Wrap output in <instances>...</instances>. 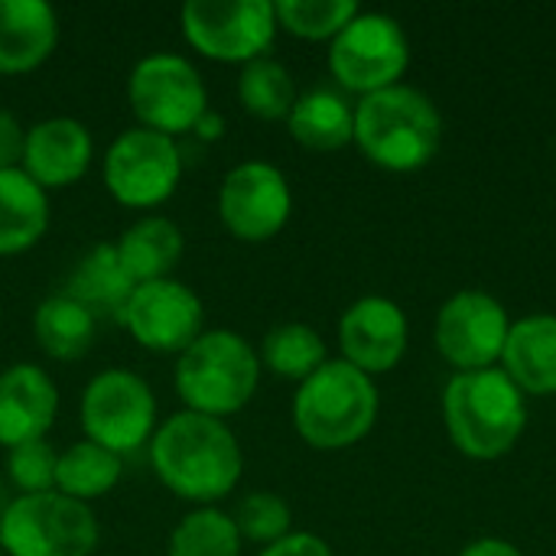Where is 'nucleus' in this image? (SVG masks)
Listing matches in <instances>:
<instances>
[{
  "label": "nucleus",
  "instance_id": "obj_1",
  "mask_svg": "<svg viewBox=\"0 0 556 556\" xmlns=\"http://www.w3.org/2000/svg\"><path fill=\"white\" fill-rule=\"evenodd\" d=\"M150 463L176 498L199 508H212L231 495L244 469L231 427L195 410H179L156 427L150 440Z\"/></svg>",
  "mask_w": 556,
  "mask_h": 556
},
{
  "label": "nucleus",
  "instance_id": "obj_2",
  "mask_svg": "<svg viewBox=\"0 0 556 556\" xmlns=\"http://www.w3.org/2000/svg\"><path fill=\"white\" fill-rule=\"evenodd\" d=\"M443 420L463 456L489 463L515 450L528 427V404L502 368L463 371L443 391Z\"/></svg>",
  "mask_w": 556,
  "mask_h": 556
},
{
  "label": "nucleus",
  "instance_id": "obj_3",
  "mask_svg": "<svg viewBox=\"0 0 556 556\" xmlns=\"http://www.w3.org/2000/svg\"><path fill=\"white\" fill-rule=\"evenodd\" d=\"M443 140V117L430 94L410 85H391L355 104V143L388 173L427 166Z\"/></svg>",
  "mask_w": 556,
  "mask_h": 556
},
{
  "label": "nucleus",
  "instance_id": "obj_4",
  "mask_svg": "<svg viewBox=\"0 0 556 556\" xmlns=\"http://www.w3.org/2000/svg\"><path fill=\"white\" fill-rule=\"evenodd\" d=\"M173 384L186 410L225 420L254 397L261 384V355L231 329H205L179 355Z\"/></svg>",
  "mask_w": 556,
  "mask_h": 556
},
{
  "label": "nucleus",
  "instance_id": "obj_5",
  "mask_svg": "<svg viewBox=\"0 0 556 556\" xmlns=\"http://www.w3.org/2000/svg\"><path fill=\"white\" fill-rule=\"evenodd\" d=\"M378 391L371 375L345 358L326 362L293 397V427L313 450H345L371 433Z\"/></svg>",
  "mask_w": 556,
  "mask_h": 556
},
{
  "label": "nucleus",
  "instance_id": "obj_6",
  "mask_svg": "<svg viewBox=\"0 0 556 556\" xmlns=\"http://www.w3.org/2000/svg\"><path fill=\"white\" fill-rule=\"evenodd\" d=\"M0 547L10 556H91L98 521L88 505L55 489L20 495L0 515Z\"/></svg>",
  "mask_w": 556,
  "mask_h": 556
},
{
  "label": "nucleus",
  "instance_id": "obj_7",
  "mask_svg": "<svg viewBox=\"0 0 556 556\" xmlns=\"http://www.w3.org/2000/svg\"><path fill=\"white\" fill-rule=\"evenodd\" d=\"M127 98L140 127L179 137L195 130L208 111V91L199 68L176 52L143 55L127 78Z\"/></svg>",
  "mask_w": 556,
  "mask_h": 556
},
{
  "label": "nucleus",
  "instance_id": "obj_8",
  "mask_svg": "<svg viewBox=\"0 0 556 556\" xmlns=\"http://www.w3.org/2000/svg\"><path fill=\"white\" fill-rule=\"evenodd\" d=\"M85 440L127 456L156 433V397L150 384L124 368L98 371L81 394Z\"/></svg>",
  "mask_w": 556,
  "mask_h": 556
},
{
  "label": "nucleus",
  "instance_id": "obj_9",
  "mask_svg": "<svg viewBox=\"0 0 556 556\" xmlns=\"http://www.w3.org/2000/svg\"><path fill=\"white\" fill-rule=\"evenodd\" d=\"M407 62L410 46L404 26L388 13H358L329 46L332 78L362 98L401 85Z\"/></svg>",
  "mask_w": 556,
  "mask_h": 556
},
{
  "label": "nucleus",
  "instance_id": "obj_10",
  "mask_svg": "<svg viewBox=\"0 0 556 556\" xmlns=\"http://www.w3.org/2000/svg\"><path fill=\"white\" fill-rule=\"evenodd\" d=\"M192 49L215 62H254L277 36L270 0H189L179 13Z\"/></svg>",
  "mask_w": 556,
  "mask_h": 556
},
{
  "label": "nucleus",
  "instance_id": "obj_11",
  "mask_svg": "<svg viewBox=\"0 0 556 556\" xmlns=\"http://www.w3.org/2000/svg\"><path fill=\"white\" fill-rule=\"evenodd\" d=\"M182 179V153L173 137L134 127L114 137L104 156V186L127 208L166 202Z\"/></svg>",
  "mask_w": 556,
  "mask_h": 556
},
{
  "label": "nucleus",
  "instance_id": "obj_12",
  "mask_svg": "<svg viewBox=\"0 0 556 556\" xmlns=\"http://www.w3.org/2000/svg\"><path fill=\"white\" fill-rule=\"evenodd\" d=\"M293 212L287 176L264 160L238 163L225 173L218 189L222 225L241 241H270L283 231Z\"/></svg>",
  "mask_w": 556,
  "mask_h": 556
},
{
  "label": "nucleus",
  "instance_id": "obj_13",
  "mask_svg": "<svg viewBox=\"0 0 556 556\" xmlns=\"http://www.w3.org/2000/svg\"><path fill=\"white\" fill-rule=\"evenodd\" d=\"M508 329V313L492 293L463 290L450 296L437 316V349L456 375L485 371L502 362Z\"/></svg>",
  "mask_w": 556,
  "mask_h": 556
},
{
  "label": "nucleus",
  "instance_id": "obj_14",
  "mask_svg": "<svg viewBox=\"0 0 556 556\" xmlns=\"http://www.w3.org/2000/svg\"><path fill=\"white\" fill-rule=\"evenodd\" d=\"M121 323L143 349L182 355L205 332V306L192 287L166 277L137 283Z\"/></svg>",
  "mask_w": 556,
  "mask_h": 556
},
{
  "label": "nucleus",
  "instance_id": "obj_15",
  "mask_svg": "<svg viewBox=\"0 0 556 556\" xmlns=\"http://www.w3.org/2000/svg\"><path fill=\"white\" fill-rule=\"evenodd\" d=\"M407 316L388 296H362L339 319L342 358L365 375H384L401 365L407 352Z\"/></svg>",
  "mask_w": 556,
  "mask_h": 556
},
{
  "label": "nucleus",
  "instance_id": "obj_16",
  "mask_svg": "<svg viewBox=\"0 0 556 556\" xmlns=\"http://www.w3.org/2000/svg\"><path fill=\"white\" fill-rule=\"evenodd\" d=\"M59 414V388L39 365H10L0 371V446L13 450L46 440Z\"/></svg>",
  "mask_w": 556,
  "mask_h": 556
},
{
  "label": "nucleus",
  "instance_id": "obj_17",
  "mask_svg": "<svg viewBox=\"0 0 556 556\" xmlns=\"http://www.w3.org/2000/svg\"><path fill=\"white\" fill-rule=\"evenodd\" d=\"M94 156V140L88 127L75 117H46L26 130L23 169L46 192L78 182Z\"/></svg>",
  "mask_w": 556,
  "mask_h": 556
},
{
  "label": "nucleus",
  "instance_id": "obj_18",
  "mask_svg": "<svg viewBox=\"0 0 556 556\" xmlns=\"http://www.w3.org/2000/svg\"><path fill=\"white\" fill-rule=\"evenodd\" d=\"M59 42V16L46 0H0V75L39 68Z\"/></svg>",
  "mask_w": 556,
  "mask_h": 556
},
{
  "label": "nucleus",
  "instance_id": "obj_19",
  "mask_svg": "<svg viewBox=\"0 0 556 556\" xmlns=\"http://www.w3.org/2000/svg\"><path fill=\"white\" fill-rule=\"evenodd\" d=\"M502 365L525 397L556 394V316L538 313L511 323Z\"/></svg>",
  "mask_w": 556,
  "mask_h": 556
},
{
  "label": "nucleus",
  "instance_id": "obj_20",
  "mask_svg": "<svg viewBox=\"0 0 556 556\" xmlns=\"http://www.w3.org/2000/svg\"><path fill=\"white\" fill-rule=\"evenodd\" d=\"M49 228V192L23 166L0 169V257L29 251Z\"/></svg>",
  "mask_w": 556,
  "mask_h": 556
},
{
  "label": "nucleus",
  "instance_id": "obj_21",
  "mask_svg": "<svg viewBox=\"0 0 556 556\" xmlns=\"http://www.w3.org/2000/svg\"><path fill=\"white\" fill-rule=\"evenodd\" d=\"M134 287L137 283L121 267L114 244H94L91 251H85L75 261V267H72V274H68V280L62 287V293L72 296V300H78L94 319H101V316L121 319L124 316V306H127V300L134 293Z\"/></svg>",
  "mask_w": 556,
  "mask_h": 556
},
{
  "label": "nucleus",
  "instance_id": "obj_22",
  "mask_svg": "<svg viewBox=\"0 0 556 556\" xmlns=\"http://www.w3.org/2000/svg\"><path fill=\"white\" fill-rule=\"evenodd\" d=\"M182 248L186 241H182L179 225L163 215H143L114 244L117 261L134 283L166 280L173 267L179 264Z\"/></svg>",
  "mask_w": 556,
  "mask_h": 556
},
{
  "label": "nucleus",
  "instance_id": "obj_23",
  "mask_svg": "<svg viewBox=\"0 0 556 556\" xmlns=\"http://www.w3.org/2000/svg\"><path fill=\"white\" fill-rule=\"evenodd\" d=\"M287 127L300 147L332 153L355 140V108L332 88H313L296 98Z\"/></svg>",
  "mask_w": 556,
  "mask_h": 556
},
{
  "label": "nucleus",
  "instance_id": "obj_24",
  "mask_svg": "<svg viewBox=\"0 0 556 556\" xmlns=\"http://www.w3.org/2000/svg\"><path fill=\"white\" fill-rule=\"evenodd\" d=\"M33 332H36L39 349L49 358H55V362H78L94 345L98 319L78 300H72V296H65L59 290V293L46 296L36 306Z\"/></svg>",
  "mask_w": 556,
  "mask_h": 556
},
{
  "label": "nucleus",
  "instance_id": "obj_25",
  "mask_svg": "<svg viewBox=\"0 0 556 556\" xmlns=\"http://www.w3.org/2000/svg\"><path fill=\"white\" fill-rule=\"evenodd\" d=\"M117 482H121V456L91 440L72 443L65 453H59L55 492L88 505L94 498H104Z\"/></svg>",
  "mask_w": 556,
  "mask_h": 556
},
{
  "label": "nucleus",
  "instance_id": "obj_26",
  "mask_svg": "<svg viewBox=\"0 0 556 556\" xmlns=\"http://www.w3.org/2000/svg\"><path fill=\"white\" fill-rule=\"evenodd\" d=\"M326 342L306 323H280L261 342V365L290 381H306L326 365Z\"/></svg>",
  "mask_w": 556,
  "mask_h": 556
},
{
  "label": "nucleus",
  "instance_id": "obj_27",
  "mask_svg": "<svg viewBox=\"0 0 556 556\" xmlns=\"http://www.w3.org/2000/svg\"><path fill=\"white\" fill-rule=\"evenodd\" d=\"M238 98L248 114L261 121H287L293 104H296V85L287 65L277 59H254L241 68L238 75Z\"/></svg>",
  "mask_w": 556,
  "mask_h": 556
},
{
  "label": "nucleus",
  "instance_id": "obj_28",
  "mask_svg": "<svg viewBox=\"0 0 556 556\" xmlns=\"http://www.w3.org/2000/svg\"><path fill=\"white\" fill-rule=\"evenodd\" d=\"M166 556H241L235 518L218 508H195L173 528Z\"/></svg>",
  "mask_w": 556,
  "mask_h": 556
},
{
  "label": "nucleus",
  "instance_id": "obj_29",
  "mask_svg": "<svg viewBox=\"0 0 556 556\" xmlns=\"http://www.w3.org/2000/svg\"><path fill=\"white\" fill-rule=\"evenodd\" d=\"M277 26L300 39H336L362 10L355 0H277Z\"/></svg>",
  "mask_w": 556,
  "mask_h": 556
},
{
  "label": "nucleus",
  "instance_id": "obj_30",
  "mask_svg": "<svg viewBox=\"0 0 556 556\" xmlns=\"http://www.w3.org/2000/svg\"><path fill=\"white\" fill-rule=\"evenodd\" d=\"M235 528L241 534V541H251V544H277L280 538L290 534V505L274 495V492H251L238 502L235 508Z\"/></svg>",
  "mask_w": 556,
  "mask_h": 556
},
{
  "label": "nucleus",
  "instance_id": "obj_31",
  "mask_svg": "<svg viewBox=\"0 0 556 556\" xmlns=\"http://www.w3.org/2000/svg\"><path fill=\"white\" fill-rule=\"evenodd\" d=\"M55 466H59V453L46 440L13 446L10 456H7L10 482L20 489V495L52 492L55 489Z\"/></svg>",
  "mask_w": 556,
  "mask_h": 556
},
{
  "label": "nucleus",
  "instance_id": "obj_32",
  "mask_svg": "<svg viewBox=\"0 0 556 556\" xmlns=\"http://www.w3.org/2000/svg\"><path fill=\"white\" fill-rule=\"evenodd\" d=\"M23 150H26V130L20 117L0 108V169H16L23 163Z\"/></svg>",
  "mask_w": 556,
  "mask_h": 556
},
{
  "label": "nucleus",
  "instance_id": "obj_33",
  "mask_svg": "<svg viewBox=\"0 0 556 556\" xmlns=\"http://www.w3.org/2000/svg\"><path fill=\"white\" fill-rule=\"evenodd\" d=\"M261 556H332V551H329V544L323 538L300 531V534H287L277 544L264 547Z\"/></svg>",
  "mask_w": 556,
  "mask_h": 556
},
{
  "label": "nucleus",
  "instance_id": "obj_34",
  "mask_svg": "<svg viewBox=\"0 0 556 556\" xmlns=\"http://www.w3.org/2000/svg\"><path fill=\"white\" fill-rule=\"evenodd\" d=\"M459 556H521V551L502 538H482V541H472Z\"/></svg>",
  "mask_w": 556,
  "mask_h": 556
},
{
  "label": "nucleus",
  "instance_id": "obj_35",
  "mask_svg": "<svg viewBox=\"0 0 556 556\" xmlns=\"http://www.w3.org/2000/svg\"><path fill=\"white\" fill-rule=\"evenodd\" d=\"M195 130H199L202 137H218V134H222V117L212 114V111H205V117L195 124Z\"/></svg>",
  "mask_w": 556,
  "mask_h": 556
}]
</instances>
